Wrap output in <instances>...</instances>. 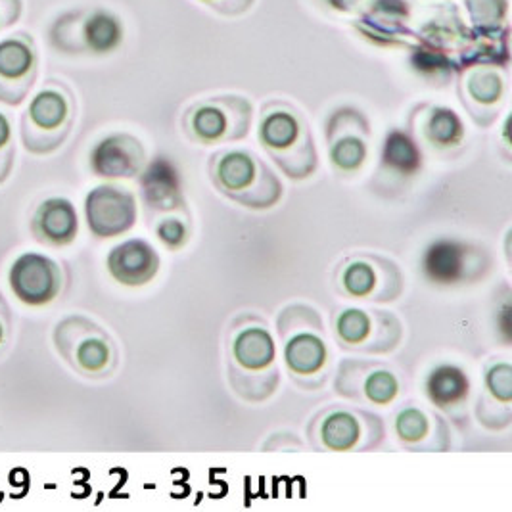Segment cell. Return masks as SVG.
I'll use <instances>...</instances> for the list:
<instances>
[{
	"mask_svg": "<svg viewBox=\"0 0 512 512\" xmlns=\"http://www.w3.org/2000/svg\"><path fill=\"white\" fill-rule=\"evenodd\" d=\"M75 119V100L68 85L58 79L47 83L31 96L20 119V139L33 156L56 152L70 135Z\"/></svg>",
	"mask_w": 512,
	"mask_h": 512,
	"instance_id": "6da1fadb",
	"label": "cell"
},
{
	"mask_svg": "<svg viewBox=\"0 0 512 512\" xmlns=\"http://www.w3.org/2000/svg\"><path fill=\"white\" fill-rule=\"evenodd\" d=\"M52 342L75 373L106 378L116 371L117 350L112 336L83 315L64 317L54 326Z\"/></svg>",
	"mask_w": 512,
	"mask_h": 512,
	"instance_id": "7a4b0ae2",
	"label": "cell"
},
{
	"mask_svg": "<svg viewBox=\"0 0 512 512\" xmlns=\"http://www.w3.org/2000/svg\"><path fill=\"white\" fill-rule=\"evenodd\" d=\"M66 284L64 267L52 257L39 252H25L8 269V286L18 302L27 307H47Z\"/></svg>",
	"mask_w": 512,
	"mask_h": 512,
	"instance_id": "3957f363",
	"label": "cell"
},
{
	"mask_svg": "<svg viewBox=\"0 0 512 512\" xmlns=\"http://www.w3.org/2000/svg\"><path fill=\"white\" fill-rule=\"evenodd\" d=\"M39 75V56L25 31L0 39V104L18 108L33 91Z\"/></svg>",
	"mask_w": 512,
	"mask_h": 512,
	"instance_id": "277c9868",
	"label": "cell"
},
{
	"mask_svg": "<svg viewBox=\"0 0 512 512\" xmlns=\"http://www.w3.org/2000/svg\"><path fill=\"white\" fill-rule=\"evenodd\" d=\"M85 221L96 238H116L137 223L135 194L119 185H98L85 198Z\"/></svg>",
	"mask_w": 512,
	"mask_h": 512,
	"instance_id": "5b68a950",
	"label": "cell"
},
{
	"mask_svg": "<svg viewBox=\"0 0 512 512\" xmlns=\"http://www.w3.org/2000/svg\"><path fill=\"white\" fill-rule=\"evenodd\" d=\"M215 177L221 188L236 202L254 208L256 194L257 208H269L275 202L254 185H261L265 179L275 177L263 163L248 152H227L219 158L215 167Z\"/></svg>",
	"mask_w": 512,
	"mask_h": 512,
	"instance_id": "8992f818",
	"label": "cell"
},
{
	"mask_svg": "<svg viewBox=\"0 0 512 512\" xmlns=\"http://www.w3.org/2000/svg\"><path fill=\"white\" fill-rule=\"evenodd\" d=\"M146 152L139 139L114 133L98 140L91 150V169L102 179H133L144 169Z\"/></svg>",
	"mask_w": 512,
	"mask_h": 512,
	"instance_id": "52a82bcc",
	"label": "cell"
},
{
	"mask_svg": "<svg viewBox=\"0 0 512 512\" xmlns=\"http://www.w3.org/2000/svg\"><path fill=\"white\" fill-rule=\"evenodd\" d=\"M162 259L150 242L131 238L114 246L106 257L110 277L129 288H139L156 279Z\"/></svg>",
	"mask_w": 512,
	"mask_h": 512,
	"instance_id": "ba28073f",
	"label": "cell"
},
{
	"mask_svg": "<svg viewBox=\"0 0 512 512\" xmlns=\"http://www.w3.org/2000/svg\"><path fill=\"white\" fill-rule=\"evenodd\" d=\"M33 238L48 248H66L79 234V215L73 202L62 196L43 200L31 217Z\"/></svg>",
	"mask_w": 512,
	"mask_h": 512,
	"instance_id": "9c48e42d",
	"label": "cell"
},
{
	"mask_svg": "<svg viewBox=\"0 0 512 512\" xmlns=\"http://www.w3.org/2000/svg\"><path fill=\"white\" fill-rule=\"evenodd\" d=\"M231 353L236 367L244 373H277V344L265 326H244L238 330Z\"/></svg>",
	"mask_w": 512,
	"mask_h": 512,
	"instance_id": "30bf717a",
	"label": "cell"
},
{
	"mask_svg": "<svg viewBox=\"0 0 512 512\" xmlns=\"http://www.w3.org/2000/svg\"><path fill=\"white\" fill-rule=\"evenodd\" d=\"M140 173V192L148 208L173 211L183 204L179 173L169 160L158 158Z\"/></svg>",
	"mask_w": 512,
	"mask_h": 512,
	"instance_id": "8fae6325",
	"label": "cell"
},
{
	"mask_svg": "<svg viewBox=\"0 0 512 512\" xmlns=\"http://www.w3.org/2000/svg\"><path fill=\"white\" fill-rule=\"evenodd\" d=\"M284 365L296 378H311L323 373L328 365V346L315 330H300L284 342Z\"/></svg>",
	"mask_w": 512,
	"mask_h": 512,
	"instance_id": "7c38bea8",
	"label": "cell"
},
{
	"mask_svg": "<svg viewBox=\"0 0 512 512\" xmlns=\"http://www.w3.org/2000/svg\"><path fill=\"white\" fill-rule=\"evenodd\" d=\"M424 277L440 284L451 286L465 279L468 267V248L457 240H438L432 242L420 261Z\"/></svg>",
	"mask_w": 512,
	"mask_h": 512,
	"instance_id": "4fadbf2b",
	"label": "cell"
},
{
	"mask_svg": "<svg viewBox=\"0 0 512 512\" xmlns=\"http://www.w3.org/2000/svg\"><path fill=\"white\" fill-rule=\"evenodd\" d=\"M392 325H397V321L390 313H369L359 307H350L338 315L336 334L344 346L353 350L367 351V344L373 342V353H376L373 332H376V328Z\"/></svg>",
	"mask_w": 512,
	"mask_h": 512,
	"instance_id": "5bb4252c",
	"label": "cell"
},
{
	"mask_svg": "<svg viewBox=\"0 0 512 512\" xmlns=\"http://www.w3.org/2000/svg\"><path fill=\"white\" fill-rule=\"evenodd\" d=\"M259 139L275 160L298 142H311L302 119L290 110H273L263 117L259 125Z\"/></svg>",
	"mask_w": 512,
	"mask_h": 512,
	"instance_id": "9a60e30c",
	"label": "cell"
},
{
	"mask_svg": "<svg viewBox=\"0 0 512 512\" xmlns=\"http://www.w3.org/2000/svg\"><path fill=\"white\" fill-rule=\"evenodd\" d=\"M426 396L442 411L453 413L457 407L465 405L470 394L468 374L455 365H440L426 378Z\"/></svg>",
	"mask_w": 512,
	"mask_h": 512,
	"instance_id": "2e32d148",
	"label": "cell"
},
{
	"mask_svg": "<svg viewBox=\"0 0 512 512\" xmlns=\"http://www.w3.org/2000/svg\"><path fill=\"white\" fill-rule=\"evenodd\" d=\"M363 438L361 420L351 411H334L321 424V442L330 451H351Z\"/></svg>",
	"mask_w": 512,
	"mask_h": 512,
	"instance_id": "e0dca14e",
	"label": "cell"
},
{
	"mask_svg": "<svg viewBox=\"0 0 512 512\" xmlns=\"http://www.w3.org/2000/svg\"><path fill=\"white\" fill-rule=\"evenodd\" d=\"M123 39V27L114 14L98 10L93 12L83 24L85 47L96 54H106L119 47Z\"/></svg>",
	"mask_w": 512,
	"mask_h": 512,
	"instance_id": "ac0fdd59",
	"label": "cell"
},
{
	"mask_svg": "<svg viewBox=\"0 0 512 512\" xmlns=\"http://www.w3.org/2000/svg\"><path fill=\"white\" fill-rule=\"evenodd\" d=\"M382 162L397 173L413 175L419 171L420 165H422L419 146L409 135H405L401 131H394L386 137V142H384Z\"/></svg>",
	"mask_w": 512,
	"mask_h": 512,
	"instance_id": "d6986e66",
	"label": "cell"
},
{
	"mask_svg": "<svg viewBox=\"0 0 512 512\" xmlns=\"http://www.w3.org/2000/svg\"><path fill=\"white\" fill-rule=\"evenodd\" d=\"M424 135L436 146L449 148L459 144L465 137V127L461 117L449 108H434L424 125Z\"/></svg>",
	"mask_w": 512,
	"mask_h": 512,
	"instance_id": "ffe728a7",
	"label": "cell"
},
{
	"mask_svg": "<svg viewBox=\"0 0 512 512\" xmlns=\"http://www.w3.org/2000/svg\"><path fill=\"white\" fill-rule=\"evenodd\" d=\"M190 129H192L194 137L202 142L231 139V135H229L231 121L227 117V112L213 104H204L192 112Z\"/></svg>",
	"mask_w": 512,
	"mask_h": 512,
	"instance_id": "44dd1931",
	"label": "cell"
},
{
	"mask_svg": "<svg viewBox=\"0 0 512 512\" xmlns=\"http://www.w3.org/2000/svg\"><path fill=\"white\" fill-rule=\"evenodd\" d=\"M378 282L376 267L365 259L351 261L342 273V286L351 298H374Z\"/></svg>",
	"mask_w": 512,
	"mask_h": 512,
	"instance_id": "7402d4cb",
	"label": "cell"
},
{
	"mask_svg": "<svg viewBox=\"0 0 512 512\" xmlns=\"http://www.w3.org/2000/svg\"><path fill=\"white\" fill-rule=\"evenodd\" d=\"M361 390H363V397L374 405H388L399 396V380L390 369L378 367L371 373L365 374Z\"/></svg>",
	"mask_w": 512,
	"mask_h": 512,
	"instance_id": "603a6c76",
	"label": "cell"
},
{
	"mask_svg": "<svg viewBox=\"0 0 512 512\" xmlns=\"http://www.w3.org/2000/svg\"><path fill=\"white\" fill-rule=\"evenodd\" d=\"M466 91L482 106H493L503 96V79L495 71L478 70L468 77Z\"/></svg>",
	"mask_w": 512,
	"mask_h": 512,
	"instance_id": "cb8c5ba5",
	"label": "cell"
},
{
	"mask_svg": "<svg viewBox=\"0 0 512 512\" xmlns=\"http://www.w3.org/2000/svg\"><path fill=\"white\" fill-rule=\"evenodd\" d=\"M397 438L407 445H419L430 434V419L417 407L403 409L396 417Z\"/></svg>",
	"mask_w": 512,
	"mask_h": 512,
	"instance_id": "d4e9b609",
	"label": "cell"
},
{
	"mask_svg": "<svg viewBox=\"0 0 512 512\" xmlns=\"http://www.w3.org/2000/svg\"><path fill=\"white\" fill-rule=\"evenodd\" d=\"M330 160L342 171H355L367 160V144L359 137H342L334 140Z\"/></svg>",
	"mask_w": 512,
	"mask_h": 512,
	"instance_id": "484cf974",
	"label": "cell"
},
{
	"mask_svg": "<svg viewBox=\"0 0 512 512\" xmlns=\"http://www.w3.org/2000/svg\"><path fill=\"white\" fill-rule=\"evenodd\" d=\"M466 6L474 24L488 33L497 27L507 12V0H466Z\"/></svg>",
	"mask_w": 512,
	"mask_h": 512,
	"instance_id": "4316f807",
	"label": "cell"
},
{
	"mask_svg": "<svg viewBox=\"0 0 512 512\" xmlns=\"http://www.w3.org/2000/svg\"><path fill=\"white\" fill-rule=\"evenodd\" d=\"M486 390L501 405L509 407L512 401V369L509 363H495L486 371Z\"/></svg>",
	"mask_w": 512,
	"mask_h": 512,
	"instance_id": "83f0119b",
	"label": "cell"
},
{
	"mask_svg": "<svg viewBox=\"0 0 512 512\" xmlns=\"http://www.w3.org/2000/svg\"><path fill=\"white\" fill-rule=\"evenodd\" d=\"M16 163V140L12 121L0 112V185L10 177Z\"/></svg>",
	"mask_w": 512,
	"mask_h": 512,
	"instance_id": "f1b7e54d",
	"label": "cell"
},
{
	"mask_svg": "<svg viewBox=\"0 0 512 512\" xmlns=\"http://www.w3.org/2000/svg\"><path fill=\"white\" fill-rule=\"evenodd\" d=\"M158 238L169 250H181L188 242L187 225L177 217H165L158 225Z\"/></svg>",
	"mask_w": 512,
	"mask_h": 512,
	"instance_id": "f546056e",
	"label": "cell"
},
{
	"mask_svg": "<svg viewBox=\"0 0 512 512\" xmlns=\"http://www.w3.org/2000/svg\"><path fill=\"white\" fill-rule=\"evenodd\" d=\"M413 66L424 75H436L440 77L445 71H451V62L438 52L422 50L413 56Z\"/></svg>",
	"mask_w": 512,
	"mask_h": 512,
	"instance_id": "4dcf8cb0",
	"label": "cell"
},
{
	"mask_svg": "<svg viewBox=\"0 0 512 512\" xmlns=\"http://www.w3.org/2000/svg\"><path fill=\"white\" fill-rule=\"evenodd\" d=\"M12 307L8 300L2 296L0 292V353H4V350L8 348L10 344V338H12Z\"/></svg>",
	"mask_w": 512,
	"mask_h": 512,
	"instance_id": "1f68e13d",
	"label": "cell"
},
{
	"mask_svg": "<svg viewBox=\"0 0 512 512\" xmlns=\"http://www.w3.org/2000/svg\"><path fill=\"white\" fill-rule=\"evenodd\" d=\"M22 14V0H0V31L16 24Z\"/></svg>",
	"mask_w": 512,
	"mask_h": 512,
	"instance_id": "d6a6232c",
	"label": "cell"
},
{
	"mask_svg": "<svg viewBox=\"0 0 512 512\" xmlns=\"http://www.w3.org/2000/svg\"><path fill=\"white\" fill-rule=\"evenodd\" d=\"M336 8L340 10H350L351 6H355L359 0H330Z\"/></svg>",
	"mask_w": 512,
	"mask_h": 512,
	"instance_id": "836d02e7",
	"label": "cell"
},
{
	"mask_svg": "<svg viewBox=\"0 0 512 512\" xmlns=\"http://www.w3.org/2000/svg\"><path fill=\"white\" fill-rule=\"evenodd\" d=\"M206 2H213V0H206Z\"/></svg>",
	"mask_w": 512,
	"mask_h": 512,
	"instance_id": "e575fe53",
	"label": "cell"
}]
</instances>
